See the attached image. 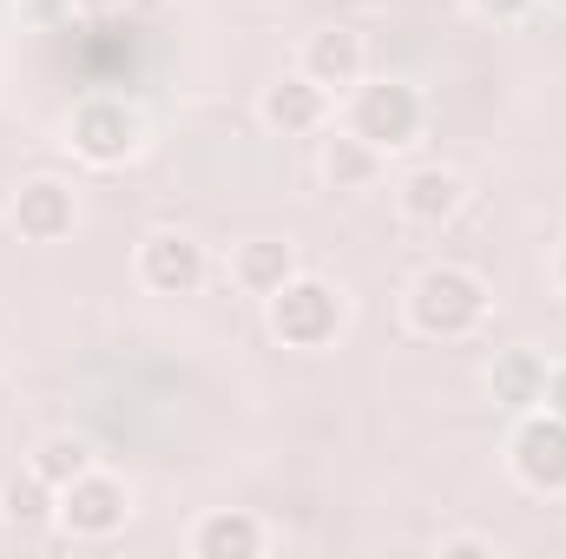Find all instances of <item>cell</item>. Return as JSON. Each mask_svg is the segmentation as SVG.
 <instances>
[{
    "instance_id": "9c48e42d",
    "label": "cell",
    "mask_w": 566,
    "mask_h": 559,
    "mask_svg": "<svg viewBox=\"0 0 566 559\" xmlns=\"http://www.w3.org/2000/svg\"><path fill=\"white\" fill-rule=\"evenodd\" d=\"M329 113H336V93L316 86L303 66L283 73V80H271L264 99H258V119H264L271 133H283V139H316V133L329 126Z\"/></svg>"
},
{
    "instance_id": "8992f818",
    "label": "cell",
    "mask_w": 566,
    "mask_h": 559,
    "mask_svg": "<svg viewBox=\"0 0 566 559\" xmlns=\"http://www.w3.org/2000/svg\"><path fill=\"white\" fill-rule=\"evenodd\" d=\"M507 467L527 494H547L560 500L566 494V421L547 415V409H527L514 421V441H507Z\"/></svg>"
},
{
    "instance_id": "9a60e30c",
    "label": "cell",
    "mask_w": 566,
    "mask_h": 559,
    "mask_svg": "<svg viewBox=\"0 0 566 559\" xmlns=\"http://www.w3.org/2000/svg\"><path fill=\"white\" fill-rule=\"evenodd\" d=\"M316 165H323V184H329V191H369L389 158H382L376 145H363L349 126H336V133L323 126V158H316Z\"/></svg>"
},
{
    "instance_id": "8fae6325",
    "label": "cell",
    "mask_w": 566,
    "mask_h": 559,
    "mask_svg": "<svg viewBox=\"0 0 566 559\" xmlns=\"http://www.w3.org/2000/svg\"><path fill=\"white\" fill-rule=\"evenodd\" d=\"M316 86H329V93H349L363 73H369V40L356 33V27H323V33H310L303 40V60H296Z\"/></svg>"
},
{
    "instance_id": "ba28073f",
    "label": "cell",
    "mask_w": 566,
    "mask_h": 559,
    "mask_svg": "<svg viewBox=\"0 0 566 559\" xmlns=\"http://www.w3.org/2000/svg\"><path fill=\"white\" fill-rule=\"evenodd\" d=\"M7 224L27 238V244H66L80 231V191L66 178H27L13 198H7Z\"/></svg>"
},
{
    "instance_id": "30bf717a",
    "label": "cell",
    "mask_w": 566,
    "mask_h": 559,
    "mask_svg": "<svg viewBox=\"0 0 566 559\" xmlns=\"http://www.w3.org/2000/svg\"><path fill=\"white\" fill-rule=\"evenodd\" d=\"M396 204L416 231H441L468 211V178L454 165H416L402 184H396Z\"/></svg>"
},
{
    "instance_id": "cb8c5ba5",
    "label": "cell",
    "mask_w": 566,
    "mask_h": 559,
    "mask_svg": "<svg viewBox=\"0 0 566 559\" xmlns=\"http://www.w3.org/2000/svg\"><path fill=\"white\" fill-rule=\"evenodd\" d=\"M547 7H566V0H547Z\"/></svg>"
},
{
    "instance_id": "2e32d148",
    "label": "cell",
    "mask_w": 566,
    "mask_h": 559,
    "mask_svg": "<svg viewBox=\"0 0 566 559\" xmlns=\"http://www.w3.org/2000/svg\"><path fill=\"white\" fill-rule=\"evenodd\" d=\"M541 382H547V356L541 349H501L494 369H488V395L514 415L541 409Z\"/></svg>"
},
{
    "instance_id": "7a4b0ae2",
    "label": "cell",
    "mask_w": 566,
    "mask_h": 559,
    "mask_svg": "<svg viewBox=\"0 0 566 559\" xmlns=\"http://www.w3.org/2000/svg\"><path fill=\"white\" fill-rule=\"evenodd\" d=\"M343 126L389 158V151H409V145L422 139L428 99H422V86H409V80H369V73H363V80L349 86V113H343Z\"/></svg>"
},
{
    "instance_id": "7402d4cb",
    "label": "cell",
    "mask_w": 566,
    "mask_h": 559,
    "mask_svg": "<svg viewBox=\"0 0 566 559\" xmlns=\"http://www.w3.org/2000/svg\"><path fill=\"white\" fill-rule=\"evenodd\" d=\"M33 20H53V13H73V0H27Z\"/></svg>"
},
{
    "instance_id": "5bb4252c",
    "label": "cell",
    "mask_w": 566,
    "mask_h": 559,
    "mask_svg": "<svg viewBox=\"0 0 566 559\" xmlns=\"http://www.w3.org/2000/svg\"><path fill=\"white\" fill-rule=\"evenodd\" d=\"M296 277V244L290 238H244L238 251H231V283L244 289V296H277L283 283Z\"/></svg>"
},
{
    "instance_id": "52a82bcc",
    "label": "cell",
    "mask_w": 566,
    "mask_h": 559,
    "mask_svg": "<svg viewBox=\"0 0 566 559\" xmlns=\"http://www.w3.org/2000/svg\"><path fill=\"white\" fill-rule=\"evenodd\" d=\"M211 277V251L191 231H145L139 238V283L151 296H198Z\"/></svg>"
},
{
    "instance_id": "d6986e66",
    "label": "cell",
    "mask_w": 566,
    "mask_h": 559,
    "mask_svg": "<svg viewBox=\"0 0 566 559\" xmlns=\"http://www.w3.org/2000/svg\"><path fill=\"white\" fill-rule=\"evenodd\" d=\"M468 7H474L481 20H494V27H521V20H527L541 0H468Z\"/></svg>"
},
{
    "instance_id": "277c9868",
    "label": "cell",
    "mask_w": 566,
    "mask_h": 559,
    "mask_svg": "<svg viewBox=\"0 0 566 559\" xmlns=\"http://www.w3.org/2000/svg\"><path fill=\"white\" fill-rule=\"evenodd\" d=\"M66 145H73V158H80V165H93V171H119L126 158H139L145 119L126 106V99L93 93V99H80V106H73V119H66Z\"/></svg>"
},
{
    "instance_id": "ac0fdd59",
    "label": "cell",
    "mask_w": 566,
    "mask_h": 559,
    "mask_svg": "<svg viewBox=\"0 0 566 559\" xmlns=\"http://www.w3.org/2000/svg\"><path fill=\"white\" fill-rule=\"evenodd\" d=\"M434 553L441 559H494L501 547H494L488 534H448V540H434Z\"/></svg>"
},
{
    "instance_id": "3957f363",
    "label": "cell",
    "mask_w": 566,
    "mask_h": 559,
    "mask_svg": "<svg viewBox=\"0 0 566 559\" xmlns=\"http://www.w3.org/2000/svg\"><path fill=\"white\" fill-rule=\"evenodd\" d=\"M264 316H271V336H277L283 349H310V356H316V349H329V342L343 336L349 303H343V289L329 277L296 271L277 296H264Z\"/></svg>"
},
{
    "instance_id": "4fadbf2b",
    "label": "cell",
    "mask_w": 566,
    "mask_h": 559,
    "mask_svg": "<svg viewBox=\"0 0 566 559\" xmlns=\"http://www.w3.org/2000/svg\"><path fill=\"white\" fill-rule=\"evenodd\" d=\"M185 547H191V559H258L271 547V534H264V520L251 507H218V514H205L191 527Z\"/></svg>"
},
{
    "instance_id": "44dd1931",
    "label": "cell",
    "mask_w": 566,
    "mask_h": 559,
    "mask_svg": "<svg viewBox=\"0 0 566 559\" xmlns=\"http://www.w3.org/2000/svg\"><path fill=\"white\" fill-rule=\"evenodd\" d=\"M73 13L80 20H113V13H126V0H73Z\"/></svg>"
},
{
    "instance_id": "ffe728a7",
    "label": "cell",
    "mask_w": 566,
    "mask_h": 559,
    "mask_svg": "<svg viewBox=\"0 0 566 559\" xmlns=\"http://www.w3.org/2000/svg\"><path fill=\"white\" fill-rule=\"evenodd\" d=\"M541 409L566 421V362H547V382H541Z\"/></svg>"
},
{
    "instance_id": "e0dca14e",
    "label": "cell",
    "mask_w": 566,
    "mask_h": 559,
    "mask_svg": "<svg viewBox=\"0 0 566 559\" xmlns=\"http://www.w3.org/2000/svg\"><path fill=\"white\" fill-rule=\"evenodd\" d=\"M27 467H33L40 481H53V487H73V481L93 467V441H86V434H46Z\"/></svg>"
},
{
    "instance_id": "5b68a950",
    "label": "cell",
    "mask_w": 566,
    "mask_h": 559,
    "mask_svg": "<svg viewBox=\"0 0 566 559\" xmlns=\"http://www.w3.org/2000/svg\"><path fill=\"white\" fill-rule=\"evenodd\" d=\"M133 520V487L113 467H86L73 487H60V534L66 540H113Z\"/></svg>"
},
{
    "instance_id": "6da1fadb",
    "label": "cell",
    "mask_w": 566,
    "mask_h": 559,
    "mask_svg": "<svg viewBox=\"0 0 566 559\" xmlns=\"http://www.w3.org/2000/svg\"><path fill=\"white\" fill-rule=\"evenodd\" d=\"M488 316H494V289L468 264H428L409 283V329L428 342H468V336H481Z\"/></svg>"
},
{
    "instance_id": "603a6c76",
    "label": "cell",
    "mask_w": 566,
    "mask_h": 559,
    "mask_svg": "<svg viewBox=\"0 0 566 559\" xmlns=\"http://www.w3.org/2000/svg\"><path fill=\"white\" fill-rule=\"evenodd\" d=\"M554 289L566 296V238H560V251H554Z\"/></svg>"
},
{
    "instance_id": "7c38bea8",
    "label": "cell",
    "mask_w": 566,
    "mask_h": 559,
    "mask_svg": "<svg viewBox=\"0 0 566 559\" xmlns=\"http://www.w3.org/2000/svg\"><path fill=\"white\" fill-rule=\"evenodd\" d=\"M0 527H7L13 540H46V534H60V487L40 481L33 467L13 474V481H0Z\"/></svg>"
}]
</instances>
